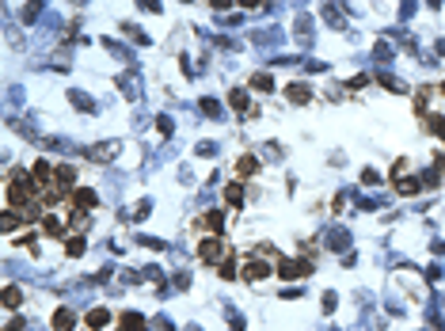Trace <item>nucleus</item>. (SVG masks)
Returning a JSON list of instances; mask_svg holds the SVG:
<instances>
[{
  "label": "nucleus",
  "mask_w": 445,
  "mask_h": 331,
  "mask_svg": "<svg viewBox=\"0 0 445 331\" xmlns=\"http://www.w3.org/2000/svg\"><path fill=\"white\" fill-rule=\"evenodd\" d=\"M198 252H202V259H205V263H217V259H221V244H217V240H205Z\"/></svg>",
  "instance_id": "1"
},
{
  "label": "nucleus",
  "mask_w": 445,
  "mask_h": 331,
  "mask_svg": "<svg viewBox=\"0 0 445 331\" xmlns=\"http://www.w3.org/2000/svg\"><path fill=\"white\" fill-rule=\"evenodd\" d=\"M72 202H77L80 209H92V206H95V194H92V191H77V198H72Z\"/></svg>",
  "instance_id": "2"
},
{
  "label": "nucleus",
  "mask_w": 445,
  "mask_h": 331,
  "mask_svg": "<svg viewBox=\"0 0 445 331\" xmlns=\"http://www.w3.org/2000/svg\"><path fill=\"white\" fill-rule=\"evenodd\" d=\"M255 168H259V164H255V156H244V160H236V172H240V175H251Z\"/></svg>",
  "instance_id": "3"
},
{
  "label": "nucleus",
  "mask_w": 445,
  "mask_h": 331,
  "mask_svg": "<svg viewBox=\"0 0 445 331\" xmlns=\"http://www.w3.org/2000/svg\"><path fill=\"white\" fill-rule=\"evenodd\" d=\"M53 327H57V331H68V327H72V312H57V316H53Z\"/></svg>",
  "instance_id": "4"
},
{
  "label": "nucleus",
  "mask_w": 445,
  "mask_h": 331,
  "mask_svg": "<svg viewBox=\"0 0 445 331\" xmlns=\"http://www.w3.org/2000/svg\"><path fill=\"white\" fill-rule=\"evenodd\" d=\"M202 225L209 228V232H221V213H205V217H202Z\"/></svg>",
  "instance_id": "5"
},
{
  "label": "nucleus",
  "mask_w": 445,
  "mask_h": 331,
  "mask_svg": "<svg viewBox=\"0 0 445 331\" xmlns=\"http://www.w3.org/2000/svg\"><path fill=\"white\" fill-rule=\"evenodd\" d=\"M289 99H293V103H305V99H308V88L293 84V88H289Z\"/></svg>",
  "instance_id": "6"
},
{
  "label": "nucleus",
  "mask_w": 445,
  "mask_h": 331,
  "mask_svg": "<svg viewBox=\"0 0 445 331\" xmlns=\"http://www.w3.org/2000/svg\"><path fill=\"white\" fill-rule=\"evenodd\" d=\"M88 323H92V327H103V323H107V312H103V308H95V312L88 316Z\"/></svg>",
  "instance_id": "7"
}]
</instances>
